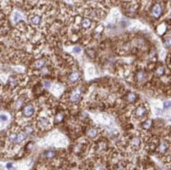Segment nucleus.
Masks as SVG:
<instances>
[{"label":"nucleus","mask_w":171,"mask_h":170,"mask_svg":"<svg viewBox=\"0 0 171 170\" xmlns=\"http://www.w3.org/2000/svg\"><path fill=\"white\" fill-rule=\"evenodd\" d=\"M29 21H30L31 24L33 25H35V26L40 25L43 21L42 16L38 13H33L29 17Z\"/></svg>","instance_id":"8"},{"label":"nucleus","mask_w":171,"mask_h":170,"mask_svg":"<svg viewBox=\"0 0 171 170\" xmlns=\"http://www.w3.org/2000/svg\"><path fill=\"white\" fill-rule=\"evenodd\" d=\"M148 115V108L144 104H140L132 111V117L134 119L142 120Z\"/></svg>","instance_id":"1"},{"label":"nucleus","mask_w":171,"mask_h":170,"mask_svg":"<svg viewBox=\"0 0 171 170\" xmlns=\"http://www.w3.org/2000/svg\"><path fill=\"white\" fill-rule=\"evenodd\" d=\"M99 135V129L95 127H91L86 131V136L88 138L93 139H95Z\"/></svg>","instance_id":"10"},{"label":"nucleus","mask_w":171,"mask_h":170,"mask_svg":"<svg viewBox=\"0 0 171 170\" xmlns=\"http://www.w3.org/2000/svg\"><path fill=\"white\" fill-rule=\"evenodd\" d=\"M45 65H46V61H45V59H43V58H40L34 62L33 67L35 69L42 70L43 68H45Z\"/></svg>","instance_id":"12"},{"label":"nucleus","mask_w":171,"mask_h":170,"mask_svg":"<svg viewBox=\"0 0 171 170\" xmlns=\"http://www.w3.org/2000/svg\"><path fill=\"white\" fill-rule=\"evenodd\" d=\"M137 95L135 93L133 92H130L127 94V97H126V99L129 102H133L137 100Z\"/></svg>","instance_id":"20"},{"label":"nucleus","mask_w":171,"mask_h":170,"mask_svg":"<svg viewBox=\"0 0 171 170\" xmlns=\"http://www.w3.org/2000/svg\"><path fill=\"white\" fill-rule=\"evenodd\" d=\"M96 148L98 151H105L107 149V143L104 140H100L98 142V143L96 145Z\"/></svg>","instance_id":"16"},{"label":"nucleus","mask_w":171,"mask_h":170,"mask_svg":"<svg viewBox=\"0 0 171 170\" xmlns=\"http://www.w3.org/2000/svg\"><path fill=\"white\" fill-rule=\"evenodd\" d=\"M65 118V114L62 112H59L55 117V124H58V123H61L62 120Z\"/></svg>","instance_id":"18"},{"label":"nucleus","mask_w":171,"mask_h":170,"mask_svg":"<svg viewBox=\"0 0 171 170\" xmlns=\"http://www.w3.org/2000/svg\"><path fill=\"white\" fill-rule=\"evenodd\" d=\"M100 170H104V169L103 168H100Z\"/></svg>","instance_id":"31"},{"label":"nucleus","mask_w":171,"mask_h":170,"mask_svg":"<svg viewBox=\"0 0 171 170\" xmlns=\"http://www.w3.org/2000/svg\"><path fill=\"white\" fill-rule=\"evenodd\" d=\"M152 126V120H147L143 123L142 127L144 129H149Z\"/></svg>","instance_id":"23"},{"label":"nucleus","mask_w":171,"mask_h":170,"mask_svg":"<svg viewBox=\"0 0 171 170\" xmlns=\"http://www.w3.org/2000/svg\"><path fill=\"white\" fill-rule=\"evenodd\" d=\"M51 82L50 81H47V80H46L44 82V87L45 88H50L51 87Z\"/></svg>","instance_id":"28"},{"label":"nucleus","mask_w":171,"mask_h":170,"mask_svg":"<svg viewBox=\"0 0 171 170\" xmlns=\"http://www.w3.org/2000/svg\"><path fill=\"white\" fill-rule=\"evenodd\" d=\"M18 84V79H17L16 77H11L10 79H9V85L11 88H15L17 87V85Z\"/></svg>","instance_id":"19"},{"label":"nucleus","mask_w":171,"mask_h":170,"mask_svg":"<svg viewBox=\"0 0 171 170\" xmlns=\"http://www.w3.org/2000/svg\"><path fill=\"white\" fill-rule=\"evenodd\" d=\"M44 155L46 157V158H48V159L53 158L55 156V150H47L45 152Z\"/></svg>","instance_id":"22"},{"label":"nucleus","mask_w":171,"mask_h":170,"mask_svg":"<svg viewBox=\"0 0 171 170\" xmlns=\"http://www.w3.org/2000/svg\"><path fill=\"white\" fill-rule=\"evenodd\" d=\"M21 113L25 117H32L35 113V106L32 104H27V105L24 106L21 110Z\"/></svg>","instance_id":"5"},{"label":"nucleus","mask_w":171,"mask_h":170,"mask_svg":"<svg viewBox=\"0 0 171 170\" xmlns=\"http://www.w3.org/2000/svg\"><path fill=\"white\" fill-rule=\"evenodd\" d=\"M170 145L169 143L166 140V139H162V140H158L156 147H155V151L161 155H165L167 154L169 151Z\"/></svg>","instance_id":"2"},{"label":"nucleus","mask_w":171,"mask_h":170,"mask_svg":"<svg viewBox=\"0 0 171 170\" xmlns=\"http://www.w3.org/2000/svg\"><path fill=\"white\" fill-rule=\"evenodd\" d=\"M51 125L50 120L46 117H41L37 121V127L41 130H47L51 128Z\"/></svg>","instance_id":"6"},{"label":"nucleus","mask_w":171,"mask_h":170,"mask_svg":"<svg viewBox=\"0 0 171 170\" xmlns=\"http://www.w3.org/2000/svg\"><path fill=\"white\" fill-rule=\"evenodd\" d=\"M56 170H64L62 168H58V169H56Z\"/></svg>","instance_id":"30"},{"label":"nucleus","mask_w":171,"mask_h":170,"mask_svg":"<svg viewBox=\"0 0 171 170\" xmlns=\"http://www.w3.org/2000/svg\"><path fill=\"white\" fill-rule=\"evenodd\" d=\"M80 51V47H78V46H75L74 48V52H75V53H79Z\"/></svg>","instance_id":"29"},{"label":"nucleus","mask_w":171,"mask_h":170,"mask_svg":"<svg viewBox=\"0 0 171 170\" xmlns=\"http://www.w3.org/2000/svg\"><path fill=\"white\" fill-rule=\"evenodd\" d=\"M80 77V72L79 71H74L69 76V80L71 83H76Z\"/></svg>","instance_id":"14"},{"label":"nucleus","mask_w":171,"mask_h":170,"mask_svg":"<svg viewBox=\"0 0 171 170\" xmlns=\"http://www.w3.org/2000/svg\"><path fill=\"white\" fill-rule=\"evenodd\" d=\"M129 144L132 149L137 150L142 147V139L138 135H133L129 138Z\"/></svg>","instance_id":"3"},{"label":"nucleus","mask_w":171,"mask_h":170,"mask_svg":"<svg viewBox=\"0 0 171 170\" xmlns=\"http://www.w3.org/2000/svg\"><path fill=\"white\" fill-rule=\"evenodd\" d=\"M85 150V145L82 143H77L73 147V150L76 154H81Z\"/></svg>","instance_id":"11"},{"label":"nucleus","mask_w":171,"mask_h":170,"mask_svg":"<svg viewBox=\"0 0 171 170\" xmlns=\"http://www.w3.org/2000/svg\"><path fill=\"white\" fill-rule=\"evenodd\" d=\"M8 120V117H7V116L6 115V114H1V120L2 121H6Z\"/></svg>","instance_id":"26"},{"label":"nucleus","mask_w":171,"mask_h":170,"mask_svg":"<svg viewBox=\"0 0 171 170\" xmlns=\"http://www.w3.org/2000/svg\"><path fill=\"white\" fill-rule=\"evenodd\" d=\"M25 97L24 95H21V97H19L16 100V102H14V109L15 110H19L20 108H21L25 103Z\"/></svg>","instance_id":"13"},{"label":"nucleus","mask_w":171,"mask_h":170,"mask_svg":"<svg viewBox=\"0 0 171 170\" xmlns=\"http://www.w3.org/2000/svg\"><path fill=\"white\" fill-rule=\"evenodd\" d=\"M6 168H7L8 170H14V168L13 167V165H12L11 163H8L6 165Z\"/></svg>","instance_id":"27"},{"label":"nucleus","mask_w":171,"mask_h":170,"mask_svg":"<svg viewBox=\"0 0 171 170\" xmlns=\"http://www.w3.org/2000/svg\"><path fill=\"white\" fill-rule=\"evenodd\" d=\"M135 79L136 81L139 83H144L147 79H148V74L145 71L143 70H139L135 76Z\"/></svg>","instance_id":"7"},{"label":"nucleus","mask_w":171,"mask_h":170,"mask_svg":"<svg viewBox=\"0 0 171 170\" xmlns=\"http://www.w3.org/2000/svg\"><path fill=\"white\" fill-rule=\"evenodd\" d=\"M163 106L165 109H167V108H169L171 106V101H166L163 103Z\"/></svg>","instance_id":"25"},{"label":"nucleus","mask_w":171,"mask_h":170,"mask_svg":"<svg viewBox=\"0 0 171 170\" xmlns=\"http://www.w3.org/2000/svg\"><path fill=\"white\" fill-rule=\"evenodd\" d=\"M164 45L166 47L169 48V47H171V37H167L166 39L164 41Z\"/></svg>","instance_id":"24"},{"label":"nucleus","mask_w":171,"mask_h":170,"mask_svg":"<svg viewBox=\"0 0 171 170\" xmlns=\"http://www.w3.org/2000/svg\"><path fill=\"white\" fill-rule=\"evenodd\" d=\"M81 95H82V89L80 87L76 88L73 91L69 94V100L71 103L77 104L80 101V98H81Z\"/></svg>","instance_id":"4"},{"label":"nucleus","mask_w":171,"mask_h":170,"mask_svg":"<svg viewBox=\"0 0 171 170\" xmlns=\"http://www.w3.org/2000/svg\"><path fill=\"white\" fill-rule=\"evenodd\" d=\"M164 72H165V68L163 65H160L155 70V76L158 77H160L164 74Z\"/></svg>","instance_id":"21"},{"label":"nucleus","mask_w":171,"mask_h":170,"mask_svg":"<svg viewBox=\"0 0 171 170\" xmlns=\"http://www.w3.org/2000/svg\"><path fill=\"white\" fill-rule=\"evenodd\" d=\"M163 13V7L158 3L154 5V6L151 9V15L155 18H158Z\"/></svg>","instance_id":"9"},{"label":"nucleus","mask_w":171,"mask_h":170,"mask_svg":"<svg viewBox=\"0 0 171 170\" xmlns=\"http://www.w3.org/2000/svg\"><path fill=\"white\" fill-rule=\"evenodd\" d=\"M92 24V21L90 20L89 18H86V17L83 18L81 20V21H80V26H81V28H83V29H85V30H87V29H88V28H91Z\"/></svg>","instance_id":"15"},{"label":"nucleus","mask_w":171,"mask_h":170,"mask_svg":"<svg viewBox=\"0 0 171 170\" xmlns=\"http://www.w3.org/2000/svg\"><path fill=\"white\" fill-rule=\"evenodd\" d=\"M24 131L26 135H29V136H32L34 134L35 132V128L31 125H28L24 127Z\"/></svg>","instance_id":"17"}]
</instances>
